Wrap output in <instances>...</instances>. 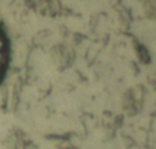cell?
Wrapping results in <instances>:
<instances>
[{
  "label": "cell",
  "mask_w": 156,
  "mask_h": 149,
  "mask_svg": "<svg viewBox=\"0 0 156 149\" xmlns=\"http://www.w3.org/2000/svg\"><path fill=\"white\" fill-rule=\"evenodd\" d=\"M11 61V42L4 24L0 22V84L4 81Z\"/></svg>",
  "instance_id": "obj_1"
}]
</instances>
